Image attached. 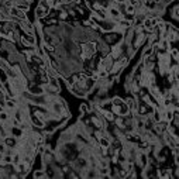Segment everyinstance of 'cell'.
I'll use <instances>...</instances> for the list:
<instances>
[{"label": "cell", "instance_id": "25", "mask_svg": "<svg viewBox=\"0 0 179 179\" xmlns=\"http://www.w3.org/2000/svg\"><path fill=\"white\" fill-rule=\"evenodd\" d=\"M43 172H35V174H34V178H40V176H43Z\"/></svg>", "mask_w": 179, "mask_h": 179}, {"label": "cell", "instance_id": "19", "mask_svg": "<svg viewBox=\"0 0 179 179\" xmlns=\"http://www.w3.org/2000/svg\"><path fill=\"white\" fill-rule=\"evenodd\" d=\"M44 49H45V51H47V49H48V51H51V52H52V51H54V47H52V45H49V44H44Z\"/></svg>", "mask_w": 179, "mask_h": 179}, {"label": "cell", "instance_id": "13", "mask_svg": "<svg viewBox=\"0 0 179 179\" xmlns=\"http://www.w3.org/2000/svg\"><path fill=\"white\" fill-rule=\"evenodd\" d=\"M4 144L9 147H16V140H14V138H6Z\"/></svg>", "mask_w": 179, "mask_h": 179}, {"label": "cell", "instance_id": "12", "mask_svg": "<svg viewBox=\"0 0 179 179\" xmlns=\"http://www.w3.org/2000/svg\"><path fill=\"white\" fill-rule=\"evenodd\" d=\"M144 40H145V35H144V34H140V35H138V38L136 40V44H134V45H136V47L141 45V44L144 43Z\"/></svg>", "mask_w": 179, "mask_h": 179}, {"label": "cell", "instance_id": "22", "mask_svg": "<svg viewBox=\"0 0 179 179\" xmlns=\"http://www.w3.org/2000/svg\"><path fill=\"white\" fill-rule=\"evenodd\" d=\"M31 92H33V93H37V95H40V93H43V90H41L40 87H33V89H31Z\"/></svg>", "mask_w": 179, "mask_h": 179}, {"label": "cell", "instance_id": "15", "mask_svg": "<svg viewBox=\"0 0 179 179\" xmlns=\"http://www.w3.org/2000/svg\"><path fill=\"white\" fill-rule=\"evenodd\" d=\"M99 141H100V145H102V148H107L109 144H110V142H109V140H106V138H103V137H100V138H99Z\"/></svg>", "mask_w": 179, "mask_h": 179}, {"label": "cell", "instance_id": "14", "mask_svg": "<svg viewBox=\"0 0 179 179\" xmlns=\"http://www.w3.org/2000/svg\"><path fill=\"white\" fill-rule=\"evenodd\" d=\"M125 13H127V14H134V13H136V7L133 4H128L125 7Z\"/></svg>", "mask_w": 179, "mask_h": 179}, {"label": "cell", "instance_id": "5", "mask_svg": "<svg viewBox=\"0 0 179 179\" xmlns=\"http://www.w3.org/2000/svg\"><path fill=\"white\" fill-rule=\"evenodd\" d=\"M10 13H11V16L18 17V18H21V20H26V14H24V11L18 10V9H16V7H11Z\"/></svg>", "mask_w": 179, "mask_h": 179}, {"label": "cell", "instance_id": "16", "mask_svg": "<svg viewBox=\"0 0 179 179\" xmlns=\"http://www.w3.org/2000/svg\"><path fill=\"white\" fill-rule=\"evenodd\" d=\"M6 106L9 109H16V100H7V102H6Z\"/></svg>", "mask_w": 179, "mask_h": 179}, {"label": "cell", "instance_id": "27", "mask_svg": "<svg viewBox=\"0 0 179 179\" xmlns=\"http://www.w3.org/2000/svg\"><path fill=\"white\" fill-rule=\"evenodd\" d=\"M116 1H119V3H121V1H124V0H116Z\"/></svg>", "mask_w": 179, "mask_h": 179}, {"label": "cell", "instance_id": "18", "mask_svg": "<svg viewBox=\"0 0 179 179\" xmlns=\"http://www.w3.org/2000/svg\"><path fill=\"white\" fill-rule=\"evenodd\" d=\"M92 121H93V123H95V125H96V127H99V128H102V127H103V124L100 123V120H98V119H96V117H93V119H92Z\"/></svg>", "mask_w": 179, "mask_h": 179}, {"label": "cell", "instance_id": "2", "mask_svg": "<svg viewBox=\"0 0 179 179\" xmlns=\"http://www.w3.org/2000/svg\"><path fill=\"white\" fill-rule=\"evenodd\" d=\"M96 49H98V44L96 43L82 44V59H89L96 52Z\"/></svg>", "mask_w": 179, "mask_h": 179}, {"label": "cell", "instance_id": "10", "mask_svg": "<svg viewBox=\"0 0 179 179\" xmlns=\"http://www.w3.org/2000/svg\"><path fill=\"white\" fill-rule=\"evenodd\" d=\"M159 47L164 49H169V41L167 40V38H162V41L159 43Z\"/></svg>", "mask_w": 179, "mask_h": 179}, {"label": "cell", "instance_id": "21", "mask_svg": "<svg viewBox=\"0 0 179 179\" xmlns=\"http://www.w3.org/2000/svg\"><path fill=\"white\" fill-rule=\"evenodd\" d=\"M152 51H154V49H152V48H148V49H145V51H144V56H145V58H147V56H150V55L152 54Z\"/></svg>", "mask_w": 179, "mask_h": 179}, {"label": "cell", "instance_id": "17", "mask_svg": "<svg viewBox=\"0 0 179 179\" xmlns=\"http://www.w3.org/2000/svg\"><path fill=\"white\" fill-rule=\"evenodd\" d=\"M16 9H18V10H21V11H27L28 10V4L27 3H26V4H17Z\"/></svg>", "mask_w": 179, "mask_h": 179}, {"label": "cell", "instance_id": "11", "mask_svg": "<svg viewBox=\"0 0 179 179\" xmlns=\"http://www.w3.org/2000/svg\"><path fill=\"white\" fill-rule=\"evenodd\" d=\"M23 28H24V30H26V31H27L28 34H31L33 33V27H31V24H28L27 21H24L23 23V26H21Z\"/></svg>", "mask_w": 179, "mask_h": 179}, {"label": "cell", "instance_id": "3", "mask_svg": "<svg viewBox=\"0 0 179 179\" xmlns=\"http://www.w3.org/2000/svg\"><path fill=\"white\" fill-rule=\"evenodd\" d=\"M159 21H161V18H145L142 26H144L145 30H150V31H151V30L155 28V26H157Z\"/></svg>", "mask_w": 179, "mask_h": 179}, {"label": "cell", "instance_id": "6", "mask_svg": "<svg viewBox=\"0 0 179 179\" xmlns=\"http://www.w3.org/2000/svg\"><path fill=\"white\" fill-rule=\"evenodd\" d=\"M109 13H110V16L113 17V18H116V20H120V18H121V13H120L117 9H114V7L109 9Z\"/></svg>", "mask_w": 179, "mask_h": 179}, {"label": "cell", "instance_id": "8", "mask_svg": "<svg viewBox=\"0 0 179 179\" xmlns=\"http://www.w3.org/2000/svg\"><path fill=\"white\" fill-rule=\"evenodd\" d=\"M100 113L103 114V117L106 120H109V121H113L114 120V113L113 112H107V110H102Z\"/></svg>", "mask_w": 179, "mask_h": 179}, {"label": "cell", "instance_id": "23", "mask_svg": "<svg viewBox=\"0 0 179 179\" xmlns=\"http://www.w3.org/2000/svg\"><path fill=\"white\" fill-rule=\"evenodd\" d=\"M4 6H6V7H10V9H11V7H13V3H11L10 0H7V1H4Z\"/></svg>", "mask_w": 179, "mask_h": 179}, {"label": "cell", "instance_id": "9", "mask_svg": "<svg viewBox=\"0 0 179 179\" xmlns=\"http://www.w3.org/2000/svg\"><path fill=\"white\" fill-rule=\"evenodd\" d=\"M47 9L45 7H43V6H40L37 9V11H35V14H37V17H40V18H43L44 16H47Z\"/></svg>", "mask_w": 179, "mask_h": 179}, {"label": "cell", "instance_id": "4", "mask_svg": "<svg viewBox=\"0 0 179 179\" xmlns=\"http://www.w3.org/2000/svg\"><path fill=\"white\" fill-rule=\"evenodd\" d=\"M21 43L24 44V45H27V47H31L34 44V37L31 34H24L21 37Z\"/></svg>", "mask_w": 179, "mask_h": 179}, {"label": "cell", "instance_id": "1", "mask_svg": "<svg viewBox=\"0 0 179 179\" xmlns=\"http://www.w3.org/2000/svg\"><path fill=\"white\" fill-rule=\"evenodd\" d=\"M128 106L121 100V99L116 98L113 100V113L114 114H119V116H125V114L128 113Z\"/></svg>", "mask_w": 179, "mask_h": 179}, {"label": "cell", "instance_id": "7", "mask_svg": "<svg viewBox=\"0 0 179 179\" xmlns=\"http://www.w3.org/2000/svg\"><path fill=\"white\" fill-rule=\"evenodd\" d=\"M121 54V45H116L112 49V58H119Z\"/></svg>", "mask_w": 179, "mask_h": 179}, {"label": "cell", "instance_id": "24", "mask_svg": "<svg viewBox=\"0 0 179 179\" xmlns=\"http://www.w3.org/2000/svg\"><path fill=\"white\" fill-rule=\"evenodd\" d=\"M0 119H1V120H7V113H0Z\"/></svg>", "mask_w": 179, "mask_h": 179}, {"label": "cell", "instance_id": "26", "mask_svg": "<svg viewBox=\"0 0 179 179\" xmlns=\"http://www.w3.org/2000/svg\"><path fill=\"white\" fill-rule=\"evenodd\" d=\"M0 152H4V144H0Z\"/></svg>", "mask_w": 179, "mask_h": 179}, {"label": "cell", "instance_id": "20", "mask_svg": "<svg viewBox=\"0 0 179 179\" xmlns=\"http://www.w3.org/2000/svg\"><path fill=\"white\" fill-rule=\"evenodd\" d=\"M171 54H172V58H174V59H178V56H179L178 49H172V51H171Z\"/></svg>", "mask_w": 179, "mask_h": 179}]
</instances>
